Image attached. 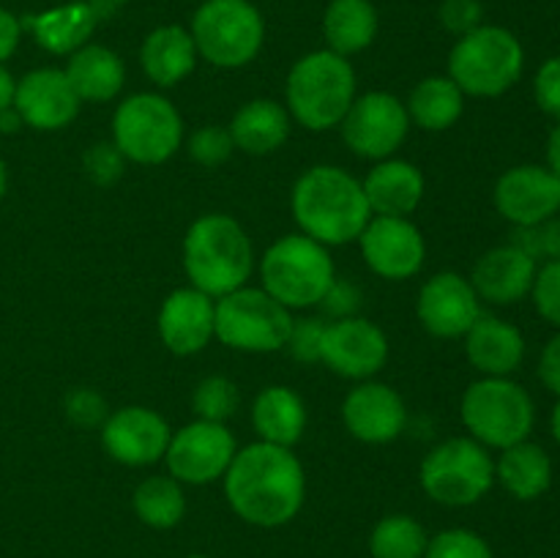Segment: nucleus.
I'll return each instance as SVG.
<instances>
[{
    "label": "nucleus",
    "instance_id": "nucleus-1",
    "mask_svg": "<svg viewBox=\"0 0 560 558\" xmlns=\"http://www.w3.org/2000/svg\"><path fill=\"white\" fill-rule=\"evenodd\" d=\"M304 468L290 449L252 443L235 452L224 474V496L241 520L262 528L284 525L304 503Z\"/></svg>",
    "mask_w": 560,
    "mask_h": 558
},
{
    "label": "nucleus",
    "instance_id": "nucleus-2",
    "mask_svg": "<svg viewBox=\"0 0 560 558\" xmlns=\"http://www.w3.org/2000/svg\"><path fill=\"white\" fill-rule=\"evenodd\" d=\"M290 206L301 230L323 246L350 244L364 233L372 219L364 186L331 164L306 170L295 181Z\"/></svg>",
    "mask_w": 560,
    "mask_h": 558
},
{
    "label": "nucleus",
    "instance_id": "nucleus-3",
    "mask_svg": "<svg viewBox=\"0 0 560 558\" xmlns=\"http://www.w3.org/2000/svg\"><path fill=\"white\" fill-rule=\"evenodd\" d=\"M255 255H252L249 235L228 213H206L191 222L184 239V268L191 279V288L206 295L233 293L244 288L249 279Z\"/></svg>",
    "mask_w": 560,
    "mask_h": 558
},
{
    "label": "nucleus",
    "instance_id": "nucleus-4",
    "mask_svg": "<svg viewBox=\"0 0 560 558\" xmlns=\"http://www.w3.org/2000/svg\"><path fill=\"white\" fill-rule=\"evenodd\" d=\"M355 98V71L348 58L317 49L304 55L288 74V107L310 131L342 124Z\"/></svg>",
    "mask_w": 560,
    "mask_h": 558
},
{
    "label": "nucleus",
    "instance_id": "nucleus-5",
    "mask_svg": "<svg viewBox=\"0 0 560 558\" xmlns=\"http://www.w3.org/2000/svg\"><path fill=\"white\" fill-rule=\"evenodd\" d=\"M525 49L512 31L501 25H479L459 36L448 55V77L463 93L492 98L514 88L523 77Z\"/></svg>",
    "mask_w": 560,
    "mask_h": 558
},
{
    "label": "nucleus",
    "instance_id": "nucleus-6",
    "mask_svg": "<svg viewBox=\"0 0 560 558\" xmlns=\"http://www.w3.org/2000/svg\"><path fill=\"white\" fill-rule=\"evenodd\" d=\"M536 408L530 394L512 377H481L463 394V425L481 446L509 449L528 441Z\"/></svg>",
    "mask_w": 560,
    "mask_h": 558
},
{
    "label": "nucleus",
    "instance_id": "nucleus-7",
    "mask_svg": "<svg viewBox=\"0 0 560 558\" xmlns=\"http://www.w3.org/2000/svg\"><path fill=\"white\" fill-rule=\"evenodd\" d=\"M266 293L288 310L320 304L334 282V263L326 246L310 235H284L268 246L260 263Z\"/></svg>",
    "mask_w": 560,
    "mask_h": 558
},
{
    "label": "nucleus",
    "instance_id": "nucleus-8",
    "mask_svg": "<svg viewBox=\"0 0 560 558\" xmlns=\"http://www.w3.org/2000/svg\"><path fill=\"white\" fill-rule=\"evenodd\" d=\"M197 55L219 69H241L257 58L266 22L249 0H206L191 16Z\"/></svg>",
    "mask_w": 560,
    "mask_h": 558
},
{
    "label": "nucleus",
    "instance_id": "nucleus-9",
    "mask_svg": "<svg viewBox=\"0 0 560 558\" xmlns=\"http://www.w3.org/2000/svg\"><path fill=\"white\" fill-rule=\"evenodd\" d=\"M293 317L288 306L257 288H238L213 306V337L246 353H271L288 345Z\"/></svg>",
    "mask_w": 560,
    "mask_h": 558
},
{
    "label": "nucleus",
    "instance_id": "nucleus-10",
    "mask_svg": "<svg viewBox=\"0 0 560 558\" xmlns=\"http://www.w3.org/2000/svg\"><path fill=\"white\" fill-rule=\"evenodd\" d=\"M495 460L474 438H452L432 449L421 463V487L443 507H470L490 492Z\"/></svg>",
    "mask_w": 560,
    "mask_h": 558
},
{
    "label": "nucleus",
    "instance_id": "nucleus-11",
    "mask_svg": "<svg viewBox=\"0 0 560 558\" xmlns=\"http://www.w3.org/2000/svg\"><path fill=\"white\" fill-rule=\"evenodd\" d=\"M115 148L137 164H162L184 140V124L173 104L159 93H135L113 118Z\"/></svg>",
    "mask_w": 560,
    "mask_h": 558
},
{
    "label": "nucleus",
    "instance_id": "nucleus-12",
    "mask_svg": "<svg viewBox=\"0 0 560 558\" xmlns=\"http://www.w3.org/2000/svg\"><path fill=\"white\" fill-rule=\"evenodd\" d=\"M408 107L392 93H364L353 98L342 118V137L355 156L388 159L408 137Z\"/></svg>",
    "mask_w": 560,
    "mask_h": 558
},
{
    "label": "nucleus",
    "instance_id": "nucleus-13",
    "mask_svg": "<svg viewBox=\"0 0 560 558\" xmlns=\"http://www.w3.org/2000/svg\"><path fill=\"white\" fill-rule=\"evenodd\" d=\"M235 457L233 432L217 421H191L180 427L164 452L170 476L186 485H208L228 474Z\"/></svg>",
    "mask_w": 560,
    "mask_h": 558
},
{
    "label": "nucleus",
    "instance_id": "nucleus-14",
    "mask_svg": "<svg viewBox=\"0 0 560 558\" xmlns=\"http://www.w3.org/2000/svg\"><path fill=\"white\" fill-rule=\"evenodd\" d=\"M492 197L506 222L534 228L560 213V178L541 164H520L498 178Z\"/></svg>",
    "mask_w": 560,
    "mask_h": 558
},
{
    "label": "nucleus",
    "instance_id": "nucleus-15",
    "mask_svg": "<svg viewBox=\"0 0 560 558\" xmlns=\"http://www.w3.org/2000/svg\"><path fill=\"white\" fill-rule=\"evenodd\" d=\"M388 359V339L375 323L364 317H342L326 326L320 361H326L337 375L364 381L383 370Z\"/></svg>",
    "mask_w": 560,
    "mask_h": 558
},
{
    "label": "nucleus",
    "instance_id": "nucleus-16",
    "mask_svg": "<svg viewBox=\"0 0 560 558\" xmlns=\"http://www.w3.org/2000/svg\"><path fill=\"white\" fill-rule=\"evenodd\" d=\"M364 260L377 277L408 279L424 266V239L405 217L370 219L359 235Z\"/></svg>",
    "mask_w": 560,
    "mask_h": 558
},
{
    "label": "nucleus",
    "instance_id": "nucleus-17",
    "mask_svg": "<svg viewBox=\"0 0 560 558\" xmlns=\"http://www.w3.org/2000/svg\"><path fill=\"white\" fill-rule=\"evenodd\" d=\"M481 317L479 295L470 279L454 271L435 274L419 293V321L432 337H465Z\"/></svg>",
    "mask_w": 560,
    "mask_h": 558
},
{
    "label": "nucleus",
    "instance_id": "nucleus-18",
    "mask_svg": "<svg viewBox=\"0 0 560 558\" xmlns=\"http://www.w3.org/2000/svg\"><path fill=\"white\" fill-rule=\"evenodd\" d=\"M102 443L113 460L140 468V465H153L164 457L170 446V427L156 410L129 405V408H120L107 416Z\"/></svg>",
    "mask_w": 560,
    "mask_h": 558
},
{
    "label": "nucleus",
    "instance_id": "nucleus-19",
    "mask_svg": "<svg viewBox=\"0 0 560 558\" xmlns=\"http://www.w3.org/2000/svg\"><path fill=\"white\" fill-rule=\"evenodd\" d=\"M14 109L22 124L38 131H55L69 126L80 113V96L71 88L69 77L60 69L27 71L16 82Z\"/></svg>",
    "mask_w": 560,
    "mask_h": 558
},
{
    "label": "nucleus",
    "instance_id": "nucleus-20",
    "mask_svg": "<svg viewBox=\"0 0 560 558\" xmlns=\"http://www.w3.org/2000/svg\"><path fill=\"white\" fill-rule=\"evenodd\" d=\"M342 419L350 435L364 443H388L399 438L408 421L402 397L386 383H361L345 397Z\"/></svg>",
    "mask_w": 560,
    "mask_h": 558
},
{
    "label": "nucleus",
    "instance_id": "nucleus-21",
    "mask_svg": "<svg viewBox=\"0 0 560 558\" xmlns=\"http://www.w3.org/2000/svg\"><path fill=\"white\" fill-rule=\"evenodd\" d=\"M536 271H539V266H536L534 257L509 241V244L485 252L476 260L470 284H474L479 299L498 306H509L530 295Z\"/></svg>",
    "mask_w": 560,
    "mask_h": 558
},
{
    "label": "nucleus",
    "instance_id": "nucleus-22",
    "mask_svg": "<svg viewBox=\"0 0 560 558\" xmlns=\"http://www.w3.org/2000/svg\"><path fill=\"white\" fill-rule=\"evenodd\" d=\"M159 337L175 356L200 353L213 337V301L197 288H180L164 299Z\"/></svg>",
    "mask_w": 560,
    "mask_h": 558
},
{
    "label": "nucleus",
    "instance_id": "nucleus-23",
    "mask_svg": "<svg viewBox=\"0 0 560 558\" xmlns=\"http://www.w3.org/2000/svg\"><path fill=\"white\" fill-rule=\"evenodd\" d=\"M465 353L485 377H509L523 364L525 337L509 321L481 315L465 334Z\"/></svg>",
    "mask_w": 560,
    "mask_h": 558
},
{
    "label": "nucleus",
    "instance_id": "nucleus-24",
    "mask_svg": "<svg viewBox=\"0 0 560 558\" xmlns=\"http://www.w3.org/2000/svg\"><path fill=\"white\" fill-rule=\"evenodd\" d=\"M366 202L377 217H408L424 195V175L402 159H383L370 170L364 184Z\"/></svg>",
    "mask_w": 560,
    "mask_h": 558
},
{
    "label": "nucleus",
    "instance_id": "nucleus-25",
    "mask_svg": "<svg viewBox=\"0 0 560 558\" xmlns=\"http://www.w3.org/2000/svg\"><path fill=\"white\" fill-rule=\"evenodd\" d=\"M98 22V11L91 3H63L55 9L33 14L22 22V27L33 33L38 47H44L52 55H71L80 47H85L88 38L93 36Z\"/></svg>",
    "mask_w": 560,
    "mask_h": 558
},
{
    "label": "nucleus",
    "instance_id": "nucleus-26",
    "mask_svg": "<svg viewBox=\"0 0 560 558\" xmlns=\"http://www.w3.org/2000/svg\"><path fill=\"white\" fill-rule=\"evenodd\" d=\"M140 63L148 80L156 82L159 88L178 85L184 77L195 71L197 47L195 38L180 25H162L151 31L142 42Z\"/></svg>",
    "mask_w": 560,
    "mask_h": 558
},
{
    "label": "nucleus",
    "instance_id": "nucleus-27",
    "mask_svg": "<svg viewBox=\"0 0 560 558\" xmlns=\"http://www.w3.org/2000/svg\"><path fill=\"white\" fill-rule=\"evenodd\" d=\"M66 77L80 102H109L124 88L126 69L124 60L113 49L102 47V44H85L71 53Z\"/></svg>",
    "mask_w": 560,
    "mask_h": 558
},
{
    "label": "nucleus",
    "instance_id": "nucleus-28",
    "mask_svg": "<svg viewBox=\"0 0 560 558\" xmlns=\"http://www.w3.org/2000/svg\"><path fill=\"white\" fill-rule=\"evenodd\" d=\"M495 479L517 501H536L552 485V460L545 446L534 441H520L503 449L495 463Z\"/></svg>",
    "mask_w": 560,
    "mask_h": 558
},
{
    "label": "nucleus",
    "instance_id": "nucleus-29",
    "mask_svg": "<svg viewBox=\"0 0 560 558\" xmlns=\"http://www.w3.org/2000/svg\"><path fill=\"white\" fill-rule=\"evenodd\" d=\"M235 148L252 156H266L284 146L290 135V115L282 104L271 98H255L246 102L230 124Z\"/></svg>",
    "mask_w": 560,
    "mask_h": 558
},
{
    "label": "nucleus",
    "instance_id": "nucleus-30",
    "mask_svg": "<svg viewBox=\"0 0 560 558\" xmlns=\"http://www.w3.org/2000/svg\"><path fill=\"white\" fill-rule=\"evenodd\" d=\"M252 425L266 443L290 449L301 441L306 427L304 399L288 386H268L252 405Z\"/></svg>",
    "mask_w": 560,
    "mask_h": 558
},
{
    "label": "nucleus",
    "instance_id": "nucleus-31",
    "mask_svg": "<svg viewBox=\"0 0 560 558\" xmlns=\"http://www.w3.org/2000/svg\"><path fill=\"white\" fill-rule=\"evenodd\" d=\"M328 49L342 58L370 47L377 36V11L370 0H331L323 14Z\"/></svg>",
    "mask_w": 560,
    "mask_h": 558
},
{
    "label": "nucleus",
    "instance_id": "nucleus-32",
    "mask_svg": "<svg viewBox=\"0 0 560 558\" xmlns=\"http://www.w3.org/2000/svg\"><path fill=\"white\" fill-rule=\"evenodd\" d=\"M463 107L465 93L459 91L452 77H427L410 93L408 115L421 129L443 131L457 124Z\"/></svg>",
    "mask_w": 560,
    "mask_h": 558
},
{
    "label": "nucleus",
    "instance_id": "nucleus-33",
    "mask_svg": "<svg viewBox=\"0 0 560 558\" xmlns=\"http://www.w3.org/2000/svg\"><path fill=\"white\" fill-rule=\"evenodd\" d=\"M135 512L151 528H173L184 520L186 498L178 479L173 476H151L135 490Z\"/></svg>",
    "mask_w": 560,
    "mask_h": 558
},
{
    "label": "nucleus",
    "instance_id": "nucleus-34",
    "mask_svg": "<svg viewBox=\"0 0 560 558\" xmlns=\"http://www.w3.org/2000/svg\"><path fill=\"white\" fill-rule=\"evenodd\" d=\"M427 531L419 520L408 514H392L375 525L370 539V550L375 558H424Z\"/></svg>",
    "mask_w": 560,
    "mask_h": 558
},
{
    "label": "nucleus",
    "instance_id": "nucleus-35",
    "mask_svg": "<svg viewBox=\"0 0 560 558\" xmlns=\"http://www.w3.org/2000/svg\"><path fill=\"white\" fill-rule=\"evenodd\" d=\"M191 405H195V414L200 416L202 421H217V425H224V419L235 414L238 408V388H235L233 381L222 375L202 377L195 388V397H191Z\"/></svg>",
    "mask_w": 560,
    "mask_h": 558
},
{
    "label": "nucleus",
    "instance_id": "nucleus-36",
    "mask_svg": "<svg viewBox=\"0 0 560 558\" xmlns=\"http://www.w3.org/2000/svg\"><path fill=\"white\" fill-rule=\"evenodd\" d=\"M424 558H492V550L474 531L448 528L427 545Z\"/></svg>",
    "mask_w": 560,
    "mask_h": 558
},
{
    "label": "nucleus",
    "instance_id": "nucleus-37",
    "mask_svg": "<svg viewBox=\"0 0 560 558\" xmlns=\"http://www.w3.org/2000/svg\"><path fill=\"white\" fill-rule=\"evenodd\" d=\"M512 244L528 252L536 263L560 260V217L547 219V222L534 224V228H517Z\"/></svg>",
    "mask_w": 560,
    "mask_h": 558
},
{
    "label": "nucleus",
    "instance_id": "nucleus-38",
    "mask_svg": "<svg viewBox=\"0 0 560 558\" xmlns=\"http://www.w3.org/2000/svg\"><path fill=\"white\" fill-rule=\"evenodd\" d=\"M235 142L230 129L222 126H202L189 137V156L202 167H219L230 159Z\"/></svg>",
    "mask_w": 560,
    "mask_h": 558
},
{
    "label": "nucleus",
    "instance_id": "nucleus-39",
    "mask_svg": "<svg viewBox=\"0 0 560 558\" xmlns=\"http://www.w3.org/2000/svg\"><path fill=\"white\" fill-rule=\"evenodd\" d=\"M530 295H534L536 312L560 332V260L545 263L536 271Z\"/></svg>",
    "mask_w": 560,
    "mask_h": 558
},
{
    "label": "nucleus",
    "instance_id": "nucleus-40",
    "mask_svg": "<svg viewBox=\"0 0 560 558\" xmlns=\"http://www.w3.org/2000/svg\"><path fill=\"white\" fill-rule=\"evenodd\" d=\"M323 334H326V323L320 317L293 321V328H290V337L284 348L293 353V359L304 361V364H315V361H320Z\"/></svg>",
    "mask_w": 560,
    "mask_h": 558
},
{
    "label": "nucleus",
    "instance_id": "nucleus-41",
    "mask_svg": "<svg viewBox=\"0 0 560 558\" xmlns=\"http://www.w3.org/2000/svg\"><path fill=\"white\" fill-rule=\"evenodd\" d=\"M124 153L115 148V142H96L91 146V151L85 153V170L93 178V184L109 186L124 175Z\"/></svg>",
    "mask_w": 560,
    "mask_h": 558
},
{
    "label": "nucleus",
    "instance_id": "nucleus-42",
    "mask_svg": "<svg viewBox=\"0 0 560 558\" xmlns=\"http://www.w3.org/2000/svg\"><path fill=\"white\" fill-rule=\"evenodd\" d=\"M66 416L77 427H98L107 421V403L93 388H74L66 394Z\"/></svg>",
    "mask_w": 560,
    "mask_h": 558
},
{
    "label": "nucleus",
    "instance_id": "nucleus-43",
    "mask_svg": "<svg viewBox=\"0 0 560 558\" xmlns=\"http://www.w3.org/2000/svg\"><path fill=\"white\" fill-rule=\"evenodd\" d=\"M534 98L541 113L560 120V55H552L539 66L534 77Z\"/></svg>",
    "mask_w": 560,
    "mask_h": 558
},
{
    "label": "nucleus",
    "instance_id": "nucleus-44",
    "mask_svg": "<svg viewBox=\"0 0 560 558\" xmlns=\"http://www.w3.org/2000/svg\"><path fill=\"white\" fill-rule=\"evenodd\" d=\"M481 20H485V9L479 0H443L441 3V25L448 33L465 36V33L476 31Z\"/></svg>",
    "mask_w": 560,
    "mask_h": 558
},
{
    "label": "nucleus",
    "instance_id": "nucleus-45",
    "mask_svg": "<svg viewBox=\"0 0 560 558\" xmlns=\"http://www.w3.org/2000/svg\"><path fill=\"white\" fill-rule=\"evenodd\" d=\"M359 301H361V295L353 284L337 282V279H334L331 288H328V293L323 295L320 306L328 312V315H334L342 321V317H353V312L359 310Z\"/></svg>",
    "mask_w": 560,
    "mask_h": 558
},
{
    "label": "nucleus",
    "instance_id": "nucleus-46",
    "mask_svg": "<svg viewBox=\"0 0 560 558\" xmlns=\"http://www.w3.org/2000/svg\"><path fill=\"white\" fill-rule=\"evenodd\" d=\"M539 381L560 399V332L545 345V350H541Z\"/></svg>",
    "mask_w": 560,
    "mask_h": 558
},
{
    "label": "nucleus",
    "instance_id": "nucleus-47",
    "mask_svg": "<svg viewBox=\"0 0 560 558\" xmlns=\"http://www.w3.org/2000/svg\"><path fill=\"white\" fill-rule=\"evenodd\" d=\"M22 38V20L9 9H0V63L16 53Z\"/></svg>",
    "mask_w": 560,
    "mask_h": 558
},
{
    "label": "nucleus",
    "instance_id": "nucleus-48",
    "mask_svg": "<svg viewBox=\"0 0 560 558\" xmlns=\"http://www.w3.org/2000/svg\"><path fill=\"white\" fill-rule=\"evenodd\" d=\"M14 93H16L14 77H11V71L0 63V113L14 107Z\"/></svg>",
    "mask_w": 560,
    "mask_h": 558
},
{
    "label": "nucleus",
    "instance_id": "nucleus-49",
    "mask_svg": "<svg viewBox=\"0 0 560 558\" xmlns=\"http://www.w3.org/2000/svg\"><path fill=\"white\" fill-rule=\"evenodd\" d=\"M547 167L560 178V120L552 126L550 137H547Z\"/></svg>",
    "mask_w": 560,
    "mask_h": 558
},
{
    "label": "nucleus",
    "instance_id": "nucleus-50",
    "mask_svg": "<svg viewBox=\"0 0 560 558\" xmlns=\"http://www.w3.org/2000/svg\"><path fill=\"white\" fill-rule=\"evenodd\" d=\"M20 129H22L20 113H16L14 107L3 109V113H0V131H3V135H14V131Z\"/></svg>",
    "mask_w": 560,
    "mask_h": 558
},
{
    "label": "nucleus",
    "instance_id": "nucleus-51",
    "mask_svg": "<svg viewBox=\"0 0 560 558\" xmlns=\"http://www.w3.org/2000/svg\"><path fill=\"white\" fill-rule=\"evenodd\" d=\"M550 430H552V438H556V443L560 446V399L556 403V408H552V416H550Z\"/></svg>",
    "mask_w": 560,
    "mask_h": 558
},
{
    "label": "nucleus",
    "instance_id": "nucleus-52",
    "mask_svg": "<svg viewBox=\"0 0 560 558\" xmlns=\"http://www.w3.org/2000/svg\"><path fill=\"white\" fill-rule=\"evenodd\" d=\"M5 189H9V173H5V164L0 159V200L5 197Z\"/></svg>",
    "mask_w": 560,
    "mask_h": 558
},
{
    "label": "nucleus",
    "instance_id": "nucleus-53",
    "mask_svg": "<svg viewBox=\"0 0 560 558\" xmlns=\"http://www.w3.org/2000/svg\"><path fill=\"white\" fill-rule=\"evenodd\" d=\"M102 3H126V0H102Z\"/></svg>",
    "mask_w": 560,
    "mask_h": 558
},
{
    "label": "nucleus",
    "instance_id": "nucleus-54",
    "mask_svg": "<svg viewBox=\"0 0 560 558\" xmlns=\"http://www.w3.org/2000/svg\"><path fill=\"white\" fill-rule=\"evenodd\" d=\"M186 558H208V556H186Z\"/></svg>",
    "mask_w": 560,
    "mask_h": 558
}]
</instances>
